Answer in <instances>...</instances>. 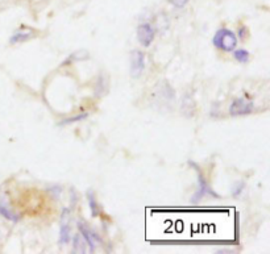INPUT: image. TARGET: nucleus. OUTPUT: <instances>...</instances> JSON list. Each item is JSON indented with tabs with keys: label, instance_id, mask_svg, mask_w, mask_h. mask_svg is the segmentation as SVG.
Segmentation results:
<instances>
[{
	"label": "nucleus",
	"instance_id": "423d86ee",
	"mask_svg": "<svg viewBox=\"0 0 270 254\" xmlns=\"http://www.w3.org/2000/svg\"><path fill=\"white\" fill-rule=\"evenodd\" d=\"M137 38L143 46L148 47L154 40V29L150 24H141L137 28Z\"/></svg>",
	"mask_w": 270,
	"mask_h": 254
},
{
	"label": "nucleus",
	"instance_id": "f8f14e48",
	"mask_svg": "<svg viewBox=\"0 0 270 254\" xmlns=\"http://www.w3.org/2000/svg\"><path fill=\"white\" fill-rule=\"evenodd\" d=\"M233 57H235V60L239 61L240 64H246L249 61V51H246L245 49H239V50H235Z\"/></svg>",
	"mask_w": 270,
	"mask_h": 254
},
{
	"label": "nucleus",
	"instance_id": "f257e3e1",
	"mask_svg": "<svg viewBox=\"0 0 270 254\" xmlns=\"http://www.w3.org/2000/svg\"><path fill=\"white\" fill-rule=\"evenodd\" d=\"M214 46L221 51H233L237 45V37L232 30L221 28L214 36Z\"/></svg>",
	"mask_w": 270,
	"mask_h": 254
},
{
	"label": "nucleus",
	"instance_id": "1a4fd4ad",
	"mask_svg": "<svg viewBox=\"0 0 270 254\" xmlns=\"http://www.w3.org/2000/svg\"><path fill=\"white\" fill-rule=\"evenodd\" d=\"M0 215L3 217H5L7 220H11L13 221V223H17V221L22 219V216L20 215H17V213H15L13 211H11L7 206H5L1 200H0Z\"/></svg>",
	"mask_w": 270,
	"mask_h": 254
},
{
	"label": "nucleus",
	"instance_id": "a211bd4d",
	"mask_svg": "<svg viewBox=\"0 0 270 254\" xmlns=\"http://www.w3.org/2000/svg\"><path fill=\"white\" fill-rule=\"evenodd\" d=\"M246 28H245V26H241L240 28V32H239V34H240V38H244L245 37V34L248 33V32H246Z\"/></svg>",
	"mask_w": 270,
	"mask_h": 254
},
{
	"label": "nucleus",
	"instance_id": "20e7f679",
	"mask_svg": "<svg viewBox=\"0 0 270 254\" xmlns=\"http://www.w3.org/2000/svg\"><path fill=\"white\" fill-rule=\"evenodd\" d=\"M253 111V103L246 102L244 99H236L229 107V114L231 116H243L249 115Z\"/></svg>",
	"mask_w": 270,
	"mask_h": 254
},
{
	"label": "nucleus",
	"instance_id": "f03ea898",
	"mask_svg": "<svg viewBox=\"0 0 270 254\" xmlns=\"http://www.w3.org/2000/svg\"><path fill=\"white\" fill-rule=\"evenodd\" d=\"M189 165L193 166L195 169V171L198 173V183H199V191L196 192V194L193 196V203H198L199 200L202 199L204 195H211V196H214V198H220L219 194H216L215 191L212 190L211 187H210V185L207 183V181L204 179V175L202 174V171H200V169H199L198 165H195L194 162L190 161L189 162Z\"/></svg>",
	"mask_w": 270,
	"mask_h": 254
},
{
	"label": "nucleus",
	"instance_id": "2eb2a0df",
	"mask_svg": "<svg viewBox=\"0 0 270 254\" xmlns=\"http://www.w3.org/2000/svg\"><path fill=\"white\" fill-rule=\"evenodd\" d=\"M87 117V114H80V115H76V116H74V117H69V119L64 120L62 123L59 124V125H65V124H69V123H75V121H79V120H83Z\"/></svg>",
	"mask_w": 270,
	"mask_h": 254
},
{
	"label": "nucleus",
	"instance_id": "6e6552de",
	"mask_svg": "<svg viewBox=\"0 0 270 254\" xmlns=\"http://www.w3.org/2000/svg\"><path fill=\"white\" fill-rule=\"evenodd\" d=\"M36 36V32H34L32 28H26V26H22V29L17 30L16 33L13 34L11 37V44L16 43H24L26 40H30Z\"/></svg>",
	"mask_w": 270,
	"mask_h": 254
},
{
	"label": "nucleus",
	"instance_id": "f3484780",
	"mask_svg": "<svg viewBox=\"0 0 270 254\" xmlns=\"http://www.w3.org/2000/svg\"><path fill=\"white\" fill-rule=\"evenodd\" d=\"M70 194H72V202H73V204H72V207H74V206H75L76 204V194H75V191H74V188H72V190H70Z\"/></svg>",
	"mask_w": 270,
	"mask_h": 254
},
{
	"label": "nucleus",
	"instance_id": "dca6fc26",
	"mask_svg": "<svg viewBox=\"0 0 270 254\" xmlns=\"http://www.w3.org/2000/svg\"><path fill=\"white\" fill-rule=\"evenodd\" d=\"M187 1L189 0H169V3L174 5V7H177V8H182V7H185L187 4Z\"/></svg>",
	"mask_w": 270,
	"mask_h": 254
},
{
	"label": "nucleus",
	"instance_id": "9b49d317",
	"mask_svg": "<svg viewBox=\"0 0 270 254\" xmlns=\"http://www.w3.org/2000/svg\"><path fill=\"white\" fill-rule=\"evenodd\" d=\"M73 252L74 253H86V241L80 234L74 236V242H73Z\"/></svg>",
	"mask_w": 270,
	"mask_h": 254
},
{
	"label": "nucleus",
	"instance_id": "7ed1b4c3",
	"mask_svg": "<svg viewBox=\"0 0 270 254\" xmlns=\"http://www.w3.org/2000/svg\"><path fill=\"white\" fill-rule=\"evenodd\" d=\"M70 209L65 208L61 215V228H59V242L61 244H68L70 241V232H72V227H70Z\"/></svg>",
	"mask_w": 270,
	"mask_h": 254
},
{
	"label": "nucleus",
	"instance_id": "39448f33",
	"mask_svg": "<svg viewBox=\"0 0 270 254\" xmlns=\"http://www.w3.org/2000/svg\"><path fill=\"white\" fill-rule=\"evenodd\" d=\"M144 69H145V58H144V53L140 50L132 51L131 55V74L133 78H139L143 74Z\"/></svg>",
	"mask_w": 270,
	"mask_h": 254
},
{
	"label": "nucleus",
	"instance_id": "4468645a",
	"mask_svg": "<svg viewBox=\"0 0 270 254\" xmlns=\"http://www.w3.org/2000/svg\"><path fill=\"white\" fill-rule=\"evenodd\" d=\"M245 188V183L244 182H237L235 183V186L232 187V195L233 198H237L239 195L243 192V190Z\"/></svg>",
	"mask_w": 270,
	"mask_h": 254
},
{
	"label": "nucleus",
	"instance_id": "9d476101",
	"mask_svg": "<svg viewBox=\"0 0 270 254\" xmlns=\"http://www.w3.org/2000/svg\"><path fill=\"white\" fill-rule=\"evenodd\" d=\"M86 196H87V200H89V206L90 208H91V215H93L94 217L99 216L101 213V208L100 206L98 204L97 199H95V195H94V192L91 190L87 191V194H86Z\"/></svg>",
	"mask_w": 270,
	"mask_h": 254
},
{
	"label": "nucleus",
	"instance_id": "0eeeda50",
	"mask_svg": "<svg viewBox=\"0 0 270 254\" xmlns=\"http://www.w3.org/2000/svg\"><path fill=\"white\" fill-rule=\"evenodd\" d=\"M78 228H79L82 237L85 238V241L87 242L90 250L94 252L95 250V241H100V237L94 231H91L83 221H78Z\"/></svg>",
	"mask_w": 270,
	"mask_h": 254
},
{
	"label": "nucleus",
	"instance_id": "ddd939ff",
	"mask_svg": "<svg viewBox=\"0 0 270 254\" xmlns=\"http://www.w3.org/2000/svg\"><path fill=\"white\" fill-rule=\"evenodd\" d=\"M82 53H83V51H76V53H74V54H73L68 61H65L64 65H68L69 62H72V61H74V60H76V61L87 60V58H89V54H87V51H86L83 55H82Z\"/></svg>",
	"mask_w": 270,
	"mask_h": 254
}]
</instances>
